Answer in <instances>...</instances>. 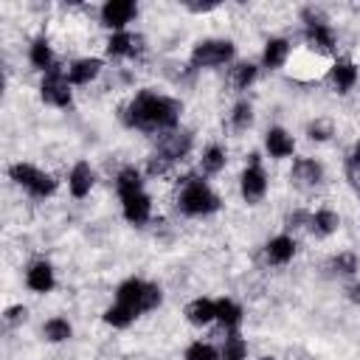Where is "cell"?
<instances>
[{"instance_id": "obj_28", "label": "cell", "mask_w": 360, "mask_h": 360, "mask_svg": "<svg viewBox=\"0 0 360 360\" xmlns=\"http://www.w3.org/2000/svg\"><path fill=\"white\" fill-rule=\"evenodd\" d=\"M42 335H45V340H51V343H65V340L73 335V326H70L65 318H51V321H45Z\"/></svg>"}, {"instance_id": "obj_21", "label": "cell", "mask_w": 360, "mask_h": 360, "mask_svg": "<svg viewBox=\"0 0 360 360\" xmlns=\"http://www.w3.org/2000/svg\"><path fill=\"white\" fill-rule=\"evenodd\" d=\"M287 56H290V42L281 39V37H273V39H267V45H264L262 65L270 68V70H276V68H281V65L287 62Z\"/></svg>"}, {"instance_id": "obj_23", "label": "cell", "mask_w": 360, "mask_h": 360, "mask_svg": "<svg viewBox=\"0 0 360 360\" xmlns=\"http://www.w3.org/2000/svg\"><path fill=\"white\" fill-rule=\"evenodd\" d=\"M115 188H118V197L124 200V197H129V194H138V191H143V180H141V172L135 169V166H127V169H121L118 172V177H115Z\"/></svg>"}, {"instance_id": "obj_38", "label": "cell", "mask_w": 360, "mask_h": 360, "mask_svg": "<svg viewBox=\"0 0 360 360\" xmlns=\"http://www.w3.org/2000/svg\"><path fill=\"white\" fill-rule=\"evenodd\" d=\"M309 217H312V214H307V211H292V214L287 217V228H301V225H309Z\"/></svg>"}, {"instance_id": "obj_41", "label": "cell", "mask_w": 360, "mask_h": 360, "mask_svg": "<svg viewBox=\"0 0 360 360\" xmlns=\"http://www.w3.org/2000/svg\"><path fill=\"white\" fill-rule=\"evenodd\" d=\"M349 158H354V160H360V141H357V146H354V152H352Z\"/></svg>"}, {"instance_id": "obj_40", "label": "cell", "mask_w": 360, "mask_h": 360, "mask_svg": "<svg viewBox=\"0 0 360 360\" xmlns=\"http://www.w3.org/2000/svg\"><path fill=\"white\" fill-rule=\"evenodd\" d=\"M349 298H352V301H360V284H352V287H349Z\"/></svg>"}, {"instance_id": "obj_27", "label": "cell", "mask_w": 360, "mask_h": 360, "mask_svg": "<svg viewBox=\"0 0 360 360\" xmlns=\"http://www.w3.org/2000/svg\"><path fill=\"white\" fill-rule=\"evenodd\" d=\"M222 166H225V149L211 143L200 158V169H202V174H217V172H222Z\"/></svg>"}, {"instance_id": "obj_14", "label": "cell", "mask_w": 360, "mask_h": 360, "mask_svg": "<svg viewBox=\"0 0 360 360\" xmlns=\"http://www.w3.org/2000/svg\"><path fill=\"white\" fill-rule=\"evenodd\" d=\"M264 146H267L270 158H290V155L295 152V141H292V135H290L287 129H281V127H270V129H267V135H264Z\"/></svg>"}, {"instance_id": "obj_13", "label": "cell", "mask_w": 360, "mask_h": 360, "mask_svg": "<svg viewBox=\"0 0 360 360\" xmlns=\"http://www.w3.org/2000/svg\"><path fill=\"white\" fill-rule=\"evenodd\" d=\"M121 202H124V219L132 222V225H143V222L149 219V214H152V200H149V194H143V191L129 194V197H124Z\"/></svg>"}, {"instance_id": "obj_29", "label": "cell", "mask_w": 360, "mask_h": 360, "mask_svg": "<svg viewBox=\"0 0 360 360\" xmlns=\"http://www.w3.org/2000/svg\"><path fill=\"white\" fill-rule=\"evenodd\" d=\"M248 357V343L239 335H228L219 352V360H245Z\"/></svg>"}, {"instance_id": "obj_15", "label": "cell", "mask_w": 360, "mask_h": 360, "mask_svg": "<svg viewBox=\"0 0 360 360\" xmlns=\"http://www.w3.org/2000/svg\"><path fill=\"white\" fill-rule=\"evenodd\" d=\"M98 73H101V59L84 56V59H76V62L68 68V82H70V84H90Z\"/></svg>"}, {"instance_id": "obj_18", "label": "cell", "mask_w": 360, "mask_h": 360, "mask_svg": "<svg viewBox=\"0 0 360 360\" xmlns=\"http://www.w3.org/2000/svg\"><path fill=\"white\" fill-rule=\"evenodd\" d=\"M329 79H332V84H335L338 93H349L354 87V82H357V68L349 59H338L329 68Z\"/></svg>"}, {"instance_id": "obj_11", "label": "cell", "mask_w": 360, "mask_h": 360, "mask_svg": "<svg viewBox=\"0 0 360 360\" xmlns=\"http://www.w3.org/2000/svg\"><path fill=\"white\" fill-rule=\"evenodd\" d=\"M292 183L301 186V188H312L323 180V166L315 160V158H298L292 163V172H290Z\"/></svg>"}, {"instance_id": "obj_35", "label": "cell", "mask_w": 360, "mask_h": 360, "mask_svg": "<svg viewBox=\"0 0 360 360\" xmlns=\"http://www.w3.org/2000/svg\"><path fill=\"white\" fill-rule=\"evenodd\" d=\"M169 166H172V160H166L160 152H155V155L146 160V174H149V177H163V174L169 172Z\"/></svg>"}, {"instance_id": "obj_20", "label": "cell", "mask_w": 360, "mask_h": 360, "mask_svg": "<svg viewBox=\"0 0 360 360\" xmlns=\"http://www.w3.org/2000/svg\"><path fill=\"white\" fill-rule=\"evenodd\" d=\"M186 318H188V323H194V326H208L211 321H217V301L194 298V301L186 307Z\"/></svg>"}, {"instance_id": "obj_8", "label": "cell", "mask_w": 360, "mask_h": 360, "mask_svg": "<svg viewBox=\"0 0 360 360\" xmlns=\"http://www.w3.org/2000/svg\"><path fill=\"white\" fill-rule=\"evenodd\" d=\"M239 188H242V197L248 202H259L264 197V191H267V174H264L256 152L250 155V163H248V169L239 177Z\"/></svg>"}, {"instance_id": "obj_25", "label": "cell", "mask_w": 360, "mask_h": 360, "mask_svg": "<svg viewBox=\"0 0 360 360\" xmlns=\"http://www.w3.org/2000/svg\"><path fill=\"white\" fill-rule=\"evenodd\" d=\"M217 321L225 326V329H236L242 323V307L233 304L231 298H219L217 301Z\"/></svg>"}, {"instance_id": "obj_9", "label": "cell", "mask_w": 360, "mask_h": 360, "mask_svg": "<svg viewBox=\"0 0 360 360\" xmlns=\"http://www.w3.org/2000/svg\"><path fill=\"white\" fill-rule=\"evenodd\" d=\"M191 132H186V129H172V132H163V138H160V143H158V152L166 158V160H172V163H177V160H183L188 152H191Z\"/></svg>"}, {"instance_id": "obj_5", "label": "cell", "mask_w": 360, "mask_h": 360, "mask_svg": "<svg viewBox=\"0 0 360 360\" xmlns=\"http://www.w3.org/2000/svg\"><path fill=\"white\" fill-rule=\"evenodd\" d=\"M301 17H304V22H307V28H304L307 45H309L312 51H318V53H332V51H335V34H332L326 17H323L318 8H304Z\"/></svg>"}, {"instance_id": "obj_24", "label": "cell", "mask_w": 360, "mask_h": 360, "mask_svg": "<svg viewBox=\"0 0 360 360\" xmlns=\"http://www.w3.org/2000/svg\"><path fill=\"white\" fill-rule=\"evenodd\" d=\"M28 59H31V65L37 68V70H51L56 62H53V53H51V45H48V39H34L31 42V51H28Z\"/></svg>"}, {"instance_id": "obj_39", "label": "cell", "mask_w": 360, "mask_h": 360, "mask_svg": "<svg viewBox=\"0 0 360 360\" xmlns=\"http://www.w3.org/2000/svg\"><path fill=\"white\" fill-rule=\"evenodd\" d=\"M186 8L200 14V11H211V8H217V3H186Z\"/></svg>"}, {"instance_id": "obj_22", "label": "cell", "mask_w": 360, "mask_h": 360, "mask_svg": "<svg viewBox=\"0 0 360 360\" xmlns=\"http://www.w3.org/2000/svg\"><path fill=\"white\" fill-rule=\"evenodd\" d=\"M338 225H340V217L332 211V208H321V211H315L312 217H309V231L315 233V236H329V233H335L338 231Z\"/></svg>"}, {"instance_id": "obj_32", "label": "cell", "mask_w": 360, "mask_h": 360, "mask_svg": "<svg viewBox=\"0 0 360 360\" xmlns=\"http://www.w3.org/2000/svg\"><path fill=\"white\" fill-rule=\"evenodd\" d=\"M329 267H332L338 276H354V273H357V256H354V253H338Z\"/></svg>"}, {"instance_id": "obj_3", "label": "cell", "mask_w": 360, "mask_h": 360, "mask_svg": "<svg viewBox=\"0 0 360 360\" xmlns=\"http://www.w3.org/2000/svg\"><path fill=\"white\" fill-rule=\"evenodd\" d=\"M177 205L188 217H205V214H214L219 208V197L202 180L186 177L183 188H180V197H177Z\"/></svg>"}, {"instance_id": "obj_34", "label": "cell", "mask_w": 360, "mask_h": 360, "mask_svg": "<svg viewBox=\"0 0 360 360\" xmlns=\"http://www.w3.org/2000/svg\"><path fill=\"white\" fill-rule=\"evenodd\" d=\"M332 132H335V124H332L329 118H315V121L307 127V135H309L312 141H329Z\"/></svg>"}, {"instance_id": "obj_12", "label": "cell", "mask_w": 360, "mask_h": 360, "mask_svg": "<svg viewBox=\"0 0 360 360\" xmlns=\"http://www.w3.org/2000/svg\"><path fill=\"white\" fill-rule=\"evenodd\" d=\"M141 51H143V37L141 34L118 31L107 39V53L110 56H138Z\"/></svg>"}, {"instance_id": "obj_33", "label": "cell", "mask_w": 360, "mask_h": 360, "mask_svg": "<svg viewBox=\"0 0 360 360\" xmlns=\"http://www.w3.org/2000/svg\"><path fill=\"white\" fill-rule=\"evenodd\" d=\"M186 360H219V352H217L211 343L197 340V343H191V346L186 349Z\"/></svg>"}, {"instance_id": "obj_19", "label": "cell", "mask_w": 360, "mask_h": 360, "mask_svg": "<svg viewBox=\"0 0 360 360\" xmlns=\"http://www.w3.org/2000/svg\"><path fill=\"white\" fill-rule=\"evenodd\" d=\"M292 253H295V242H292V236H287V233L273 236V239L264 245V256H267L270 264H287V262L292 259Z\"/></svg>"}, {"instance_id": "obj_16", "label": "cell", "mask_w": 360, "mask_h": 360, "mask_svg": "<svg viewBox=\"0 0 360 360\" xmlns=\"http://www.w3.org/2000/svg\"><path fill=\"white\" fill-rule=\"evenodd\" d=\"M68 188H70V194H73L76 200H82V197L90 194V188H93V169H90V163L79 160V163L70 169V174H68Z\"/></svg>"}, {"instance_id": "obj_1", "label": "cell", "mask_w": 360, "mask_h": 360, "mask_svg": "<svg viewBox=\"0 0 360 360\" xmlns=\"http://www.w3.org/2000/svg\"><path fill=\"white\" fill-rule=\"evenodd\" d=\"M180 101L169 98V96H158V93H138L124 110V121L135 129H143V132H172L180 121Z\"/></svg>"}, {"instance_id": "obj_31", "label": "cell", "mask_w": 360, "mask_h": 360, "mask_svg": "<svg viewBox=\"0 0 360 360\" xmlns=\"http://www.w3.org/2000/svg\"><path fill=\"white\" fill-rule=\"evenodd\" d=\"M135 321V315L129 312V309H124L121 304H112L107 312H104V323H110V326H115V329H124V326H129Z\"/></svg>"}, {"instance_id": "obj_2", "label": "cell", "mask_w": 360, "mask_h": 360, "mask_svg": "<svg viewBox=\"0 0 360 360\" xmlns=\"http://www.w3.org/2000/svg\"><path fill=\"white\" fill-rule=\"evenodd\" d=\"M160 287L158 284H149V281H141V278H127L118 290H115V304H121L124 309H129L135 318L141 312H149L160 304Z\"/></svg>"}, {"instance_id": "obj_6", "label": "cell", "mask_w": 360, "mask_h": 360, "mask_svg": "<svg viewBox=\"0 0 360 360\" xmlns=\"http://www.w3.org/2000/svg\"><path fill=\"white\" fill-rule=\"evenodd\" d=\"M231 59H233V42H228V39H202L191 51L194 68H219Z\"/></svg>"}, {"instance_id": "obj_36", "label": "cell", "mask_w": 360, "mask_h": 360, "mask_svg": "<svg viewBox=\"0 0 360 360\" xmlns=\"http://www.w3.org/2000/svg\"><path fill=\"white\" fill-rule=\"evenodd\" d=\"M346 180H349V186L360 194V160H354V158L346 160Z\"/></svg>"}, {"instance_id": "obj_37", "label": "cell", "mask_w": 360, "mask_h": 360, "mask_svg": "<svg viewBox=\"0 0 360 360\" xmlns=\"http://www.w3.org/2000/svg\"><path fill=\"white\" fill-rule=\"evenodd\" d=\"M25 318H28V309H25V307H20V304H17V307H8V309H6V315H3V321H6L8 326L22 323Z\"/></svg>"}, {"instance_id": "obj_7", "label": "cell", "mask_w": 360, "mask_h": 360, "mask_svg": "<svg viewBox=\"0 0 360 360\" xmlns=\"http://www.w3.org/2000/svg\"><path fill=\"white\" fill-rule=\"evenodd\" d=\"M39 96H42L45 104L70 107V82H68V76L62 73L59 65H53V68L45 73V79H42V84H39Z\"/></svg>"}, {"instance_id": "obj_26", "label": "cell", "mask_w": 360, "mask_h": 360, "mask_svg": "<svg viewBox=\"0 0 360 360\" xmlns=\"http://www.w3.org/2000/svg\"><path fill=\"white\" fill-rule=\"evenodd\" d=\"M256 76H259V70L253 62H239L236 68H231V84L236 90H248L256 82Z\"/></svg>"}, {"instance_id": "obj_17", "label": "cell", "mask_w": 360, "mask_h": 360, "mask_svg": "<svg viewBox=\"0 0 360 360\" xmlns=\"http://www.w3.org/2000/svg\"><path fill=\"white\" fill-rule=\"evenodd\" d=\"M25 284H28V290H34L39 295L51 292L53 290V267L48 262H34L25 273Z\"/></svg>"}, {"instance_id": "obj_4", "label": "cell", "mask_w": 360, "mask_h": 360, "mask_svg": "<svg viewBox=\"0 0 360 360\" xmlns=\"http://www.w3.org/2000/svg\"><path fill=\"white\" fill-rule=\"evenodd\" d=\"M8 174H11V180H14L20 188H25L31 197H48V194L56 191V180H53L51 174H45L42 169L31 166V163H14V166L8 169Z\"/></svg>"}, {"instance_id": "obj_10", "label": "cell", "mask_w": 360, "mask_h": 360, "mask_svg": "<svg viewBox=\"0 0 360 360\" xmlns=\"http://www.w3.org/2000/svg\"><path fill=\"white\" fill-rule=\"evenodd\" d=\"M135 14H138V8H135V3H129V0H107V3L101 6V22H104L107 28H112L115 34L124 31V25H127Z\"/></svg>"}, {"instance_id": "obj_30", "label": "cell", "mask_w": 360, "mask_h": 360, "mask_svg": "<svg viewBox=\"0 0 360 360\" xmlns=\"http://www.w3.org/2000/svg\"><path fill=\"white\" fill-rule=\"evenodd\" d=\"M250 124H253V107H250V101H236L233 110H231V127L236 132H242Z\"/></svg>"}, {"instance_id": "obj_42", "label": "cell", "mask_w": 360, "mask_h": 360, "mask_svg": "<svg viewBox=\"0 0 360 360\" xmlns=\"http://www.w3.org/2000/svg\"><path fill=\"white\" fill-rule=\"evenodd\" d=\"M262 360H273V357H262Z\"/></svg>"}]
</instances>
